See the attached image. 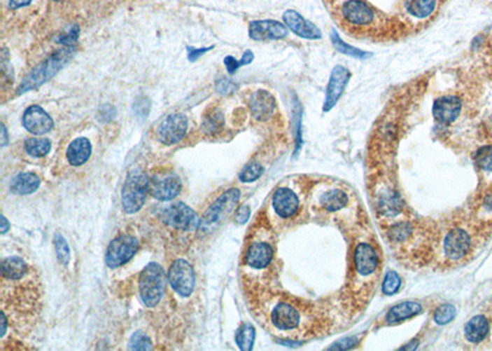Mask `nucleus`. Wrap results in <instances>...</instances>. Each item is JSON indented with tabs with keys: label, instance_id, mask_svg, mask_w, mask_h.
Masks as SVG:
<instances>
[{
	"label": "nucleus",
	"instance_id": "1",
	"mask_svg": "<svg viewBox=\"0 0 492 351\" xmlns=\"http://www.w3.org/2000/svg\"><path fill=\"white\" fill-rule=\"evenodd\" d=\"M74 56V48L73 47H66L63 50L55 52L53 55L46 58L45 61L35 67L32 71L24 78V81L17 89V94L21 95L26 92L35 90L45 83L48 82L53 76H56L58 71H61L63 67L66 66L68 62L71 61V57Z\"/></svg>",
	"mask_w": 492,
	"mask_h": 351
},
{
	"label": "nucleus",
	"instance_id": "2",
	"mask_svg": "<svg viewBox=\"0 0 492 351\" xmlns=\"http://www.w3.org/2000/svg\"><path fill=\"white\" fill-rule=\"evenodd\" d=\"M150 179L141 170H133L128 174L126 183L122 188V207L126 214H136L146 204L149 195Z\"/></svg>",
	"mask_w": 492,
	"mask_h": 351
},
{
	"label": "nucleus",
	"instance_id": "3",
	"mask_svg": "<svg viewBox=\"0 0 492 351\" xmlns=\"http://www.w3.org/2000/svg\"><path fill=\"white\" fill-rule=\"evenodd\" d=\"M139 296L143 303L152 308L160 303L165 292V273L157 263H149L139 276Z\"/></svg>",
	"mask_w": 492,
	"mask_h": 351
},
{
	"label": "nucleus",
	"instance_id": "4",
	"mask_svg": "<svg viewBox=\"0 0 492 351\" xmlns=\"http://www.w3.org/2000/svg\"><path fill=\"white\" fill-rule=\"evenodd\" d=\"M239 200H240V191L238 188H230L223 195H220L203 214L201 224H199V229L203 233H209L211 230L217 228L219 223L233 212V209L238 205Z\"/></svg>",
	"mask_w": 492,
	"mask_h": 351
},
{
	"label": "nucleus",
	"instance_id": "5",
	"mask_svg": "<svg viewBox=\"0 0 492 351\" xmlns=\"http://www.w3.org/2000/svg\"><path fill=\"white\" fill-rule=\"evenodd\" d=\"M339 14L341 20L353 29H367L377 21L376 11L365 0H344Z\"/></svg>",
	"mask_w": 492,
	"mask_h": 351
},
{
	"label": "nucleus",
	"instance_id": "6",
	"mask_svg": "<svg viewBox=\"0 0 492 351\" xmlns=\"http://www.w3.org/2000/svg\"><path fill=\"white\" fill-rule=\"evenodd\" d=\"M472 240L467 229L452 227L447 230L443 240V254L449 261H459L469 255Z\"/></svg>",
	"mask_w": 492,
	"mask_h": 351
},
{
	"label": "nucleus",
	"instance_id": "7",
	"mask_svg": "<svg viewBox=\"0 0 492 351\" xmlns=\"http://www.w3.org/2000/svg\"><path fill=\"white\" fill-rule=\"evenodd\" d=\"M139 249V242L136 237L122 234L108 245L106 252V265L111 269L120 268L132 259Z\"/></svg>",
	"mask_w": 492,
	"mask_h": 351
},
{
	"label": "nucleus",
	"instance_id": "8",
	"mask_svg": "<svg viewBox=\"0 0 492 351\" xmlns=\"http://www.w3.org/2000/svg\"><path fill=\"white\" fill-rule=\"evenodd\" d=\"M356 282L372 280L379 268V256L373 245L370 243H360L356 247L353 256Z\"/></svg>",
	"mask_w": 492,
	"mask_h": 351
},
{
	"label": "nucleus",
	"instance_id": "9",
	"mask_svg": "<svg viewBox=\"0 0 492 351\" xmlns=\"http://www.w3.org/2000/svg\"><path fill=\"white\" fill-rule=\"evenodd\" d=\"M162 219L164 223L171 228L188 232L199 228L201 224V219L197 214L183 202L171 205L168 209H164Z\"/></svg>",
	"mask_w": 492,
	"mask_h": 351
},
{
	"label": "nucleus",
	"instance_id": "10",
	"mask_svg": "<svg viewBox=\"0 0 492 351\" xmlns=\"http://www.w3.org/2000/svg\"><path fill=\"white\" fill-rule=\"evenodd\" d=\"M168 280L173 290L181 297H188L191 295L196 285L193 268L188 261L183 259L174 261L169 270Z\"/></svg>",
	"mask_w": 492,
	"mask_h": 351
},
{
	"label": "nucleus",
	"instance_id": "11",
	"mask_svg": "<svg viewBox=\"0 0 492 351\" xmlns=\"http://www.w3.org/2000/svg\"><path fill=\"white\" fill-rule=\"evenodd\" d=\"M183 184L178 175L173 173H160L150 179L149 195L159 201H170L181 193Z\"/></svg>",
	"mask_w": 492,
	"mask_h": 351
},
{
	"label": "nucleus",
	"instance_id": "12",
	"mask_svg": "<svg viewBox=\"0 0 492 351\" xmlns=\"http://www.w3.org/2000/svg\"><path fill=\"white\" fill-rule=\"evenodd\" d=\"M188 120L183 113H173L162 120L157 128V138L160 142L171 146L180 142L188 132Z\"/></svg>",
	"mask_w": 492,
	"mask_h": 351
},
{
	"label": "nucleus",
	"instance_id": "13",
	"mask_svg": "<svg viewBox=\"0 0 492 351\" xmlns=\"http://www.w3.org/2000/svg\"><path fill=\"white\" fill-rule=\"evenodd\" d=\"M269 318L272 326L279 331H295L302 323V312L293 303L282 301L274 305Z\"/></svg>",
	"mask_w": 492,
	"mask_h": 351
},
{
	"label": "nucleus",
	"instance_id": "14",
	"mask_svg": "<svg viewBox=\"0 0 492 351\" xmlns=\"http://www.w3.org/2000/svg\"><path fill=\"white\" fill-rule=\"evenodd\" d=\"M351 73L346 67L336 66L331 71L330 81L326 89L325 95L324 106L323 110L325 112L330 111L332 107L335 106L337 102L340 100L342 94L345 92L347 84L350 82Z\"/></svg>",
	"mask_w": 492,
	"mask_h": 351
},
{
	"label": "nucleus",
	"instance_id": "15",
	"mask_svg": "<svg viewBox=\"0 0 492 351\" xmlns=\"http://www.w3.org/2000/svg\"><path fill=\"white\" fill-rule=\"evenodd\" d=\"M272 207L279 219H293L300 212V200L292 188H279L274 191Z\"/></svg>",
	"mask_w": 492,
	"mask_h": 351
},
{
	"label": "nucleus",
	"instance_id": "16",
	"mask_svg": "<svg viewBox=\"0 0 492 351\" xmlns=\"http://www.w3.org/2000/svg\"><path fill=\"white\" fill-rule=\"evenodd\" d=\"M288 35L287 26L276 20L251 21L249 25L250 39L255 41H274Z\"/></svg>",
	"mask_w": 492,
	"mask_h": 351
},
{
	"label": "nucleus",
	"instance_id": "17",
	"mask_svg": "<svg viewBox=\"0 0 492 351\" xmlns=\"http://www.w3.org/2000/svg\"><path fill=\"white\" fill-rule=\"evenodd\" d=\"M274 250L271 243L266 240H256L248 247L245 254V263L254 270L269 268L274 260Z\"/></svg>",
	"mask_w": 492,
	"mask_h": 351
},
{
	"label": "nucleus",
	"instance_id": "18",
	"mask_svg": "<svg viewBox=\"0 0 492 351\" xmlns=\"http://www.w3.org/2000/svg\"><path fill=\"white\" fill-rule=\"evenodd\" d=\"M463 102L454 95H446L436 99L433 102V117L437 123L451 125L457 120L462 112Z\"/></svg>",
	"mask_w": 492,
	"mask_h": 351
},
{
	"label": "nucleus",
	"instance_id": "19",
	"mask_svg": "<svg viewBox=\"0 0 492 351\" xmlns=\"http://www.w3.org/2000/svg\"><path fill=\"white\" fill-rule=\"evenodd\" d=\"M284 25L293 34L305 40H320L323 35L316 26L304 19L295 11H287L283 14Z\"/></svg>",
	"mask_w": 492,
	"mask_h": 351
},
{
	"label": "nucleus",
	"instance_id": "20",
	"mask_svg": "<svg viewBox=\"0 0 492 351\" xmlns=\"http://www.w3.org/2000/svg\"><path fill=\"white\" fill-rule=\"evenodd\" d=\"M376 200L377 209L384 216H395L404 207L400 195L391 184H381L377 190Z\"/></svg>",
	"mask_w": 492,
	"mask_h": 351
},
{
	"label": "nucleus",
	"instance_id": "21",
	"mask_svg": "<svg viewBox=\"0 0 492 351\" xmlns=\"http://www.w3.org/2000/svg\"><path fill=\"white\" fill-rule=\"evenodd\" d=\"M22 125L34 135H46L53 128V120L43 109L37 105L30 106L22 116Z\"/></svg>",
	"mask_w": 492,
	"mask_h": 351
},
{
	"label": "nucleus",
	"instance_id": "22",
	"mask_svg": "<svg viewBox=\"0 0 492 351\" xmlns=\"http://www.w3.org/2000/svg\"><path fill=\"white\" fill-rule=\"evenodd\" d=\"M249 107L255 120L267 121L276 111L277 104L269 92L259 89L250 97Z\"/></svg>",
	"mask_w": 492,
	"mask_h": 351
},
{
	"label": "nucleus",
	"instance_id": "23",
	"mask_svg": "<svg viewBox=\"0 0 492 351\" xmlns=\"http://www.w3.org/2000/svg\"><path fill=\"white\" fill-rule=\"evenodd\" d=\"M440 0H404V11L412 21L428 20L438 8Z\"/></svg>",
	"mask_w": 492,
	"mask_h": 351
},
{
	"label": "nucleus",
	"instance_id": "24",
	"mask_svg": "<svg viewBox=\"0 0 492 351\" xmlns=\"http://www.w3.org/2000/svg\"><path fill=\"white\" fill-rule=\"evenodd\" d=\"M92 151V143L87 138H76L68 147L66 159L73 167H80L89 160Z\"/></svg>",
	"mask_w": 492,
	"mask_h": 351
},
{
	"label": "nucleus",
	"instance_id": "25",
	"mask_svg": "<svg viewBox=\"0 0 492 351\" xmlns=\"http://www.w3.org/2000/svg\"><path fill=\"white\" fill-rule=\"evenodd\" d=\"M347 204L349 193L340 188H328L319 196L320 207L328 212H336L346 207Z\"/></svg>",
	"mask_w": 492,
	"mask_h": 351
},
{
	"label": "nucleus",
	"instance_id": "26",
	"mask_svg": "<svg viewBox=\"0 0 492 351\" xmlns=\"http://www.w3.org/2000/svg\"><path fill=\"white\" fill-rule=\"evenodd\" d=\"M421 312L422 305L420 303L412 302V301L402 302V303L391 307V310L386 315V323L388 324L399 323V322L405 321L412 317L417 316Z\"/></svg>",
	"mask_w": 492,
	"mask_h": 351
},
{
	"label": "nucleus",
	"instance_id": "27",
	"mask_svg": "<svg viewBox=\"0 0 492 351\" xmlns=\"http://www.w3.org/2000/svg\"><path fill=\"white\" fill-rule=\"evenodd\" d=\"M489 331H490V322L482 315L472 317L464 328L465 338L472 344L482 343L486 338Z\"/></svg>",
	"mask_w": 492,
	"mask_h": 351
},
{
	"label": "nucleus",
	"instance_id": "28",
	"mask_svg": "<svg viewBox=\"0 0 492 351\" xmlns=\"http://www.w3.org/2000/svg\"><path fill=\"white\" fill-rule=\"evenodd\" d=\"M29 266L19 256H10L1 261V276L9 281L20 280L27 274Z\"/></svg>",
	"mask_w": 492,
	"mask_h": 351
},
{
	"label": "nucleus",
	"instance_id": "29",
	"mask_svg": "<svg viewBox=\"0 0 492 351\" xmlns=\"http://www.w3.org/2000/svg\"><path fill=\"white\" fill-rule=\"evenodd\" d=\"M41 180L36 174L21 173L11 180L10 188L16 195H30L40 188Z\"/></svg>",
	"mask_w": 492,
	"mask_h": 351
},
{
	"label": "nucleus",
	"instance_id": "30",
	"mask_svg": "<svg viewBox=\"0 0 492 351\" xmlns=\"http://www.w3.org/2000/svg\"><path fill=\"white\" fill-rule=\"evenodd\" d=\"M412 233H414V224L402 221L388 229V238L394 245H401V243H405L406 240H410Z\"/></svg>",
	"mask_w": 492,
	"mask_h": 351
},
{
	"label": "nucleus",
	"instance_id": "31",
	"mask_svg": "<svg viewBox=\"0 0 492 351\" xmlns=\"http://www.w3.org/2000/svg\"><path fill=\"white\" fill-rule=\"evenodd\" d=\"M475 164L485 179H492V146L479 148L475 153Z\"/></svg>",
	"mask_w": 492,
	"mask_h": 351
},
{
	"label": "nucleus",
	"instance_id": "32",
	"mask_svg": "<svg viewBox=\"0 0 492 351\" xmlns=\"http://www.w3.org/2000/svg\"><path fill=\"white\" fill-rule=\"evenodd\" d=\"M223 126V113L218 109H214L212 111H209L203 118L202 131L209 136H213V135L220 132Z\"/></svg>",
	"mask_w": 492,
	"mask_h": 351
},
{
	"label": "nucleus",
	"instance_id": "33",
	"mask_svg": "<svg viewBox=\"0 0 492 351\" xmlns=\"http://www.w3.org/2000/svg\"><path fill=\"white\" fill-rule=\"evenodd\" d=\"M51 141L47 138H29L25 142L26 152L35 158L47 156L51 151Z\"/></svg>",
	"mask_w": 492,
	"mask_h": 351
},
{
	"label": "nucleus",
	"instance_id": "34",
	"mask_svg": "<svg viewBox=\"0 0 492 351\" xmlns=\"http://www.w3.org/2000/svg\"><path fill=\"white\" fill-rule=\"evenodd\" d=\"M255 336H256V331L251 324L245 323L240 326L237 331V336H235V341H237L239 349L243 351L251 350L254 346Z\"/></svg>",
	"mask_w": 492,
	"mask_h": 351
},
{
	"label": "nucleus",
	"instance_id": "35",
	"mask_svg": "<svg viewBox=\"0 0 492 351\" xmlns=\"http://www.w3.org/2000/svg\"><path fill=\"white\" fill-rule=\"evenodd\" d=\"M331 42H332V45H334L337 51L344 53L346 56L355 57L357 60H363L365 57L371 56L367 52L358 50V48L351 46V45H347L345 41H342V39L337 35V32H335V31L331 32Z\"/></svg>",
	"mask_w": 492,
	"mask_h": 351
},
{
	"label": "nucleus",
	"instance_id": "36",
	"mask_svg": "<svg viewBox=\"0 0 492 351\" xmlns=\"http://www.w3.org/2000/svg\"><path fill=\"white\" fill-rule=\"evenodd\" d=\"M53 245H55V250H56L58 261L62 265L66 266V265L69 264V260H71V249H69V245L66 243V240L62 237L61 234H56L55 240H53Z\"/></svg>",
	"mask_w": 492,
	"mask_h": 351
},
{
	"label": "nucleus",
	"instance_id": "37",
	"mask_svg": "<svg viewBox=\"0 0 492 351\" xmlns=\"http://www.w3.org/2000/svg\"><path fill=\"white\" fill-rule=\"evenodd\" d=\"M265 168L259 162H251L239 174V179L243 183H253L264 174Z\"/></svg>",
	"mask_w": 492,
	"mask_h": 351
},
{
	"label": "nucleus",
	"instance_id": "38",
	"mask_svg": "<svg viewBox=\"0 0 492 351\" xmlns=\"http://www.w3.org/2000/svg\"><path fill=\"white\" fill-rule=\"evenodd\" d=\"M456 313H457V310H456L454 305H442L435 312L433 319H435L437 324L444 326V324H448L449 322H452L454 319Z\"/></svg>",
	"mask_w": 492,
	"mask_h": 351
},
{
	"label": "nucleus",
	"instance_id": "39",
	"mask_svg": "<svg viewBox=\"0 0 492 351\" xmlns=\"http://www.w3.org/2000/svg\"><path fill=\"white\" fill-rule=\"evenodd\" d=\"M129 349L132 350H150L153 347L149 336L143 331H136L129 340Z\"/></svg>",
	"mask_w": 492,
	"mask_h": 351
},
{
	"label": "nucleus",
	"instance_id": "40",
	"mask_svg": "<svg viewBox=\"0 0 492 351\" xmlns=\"http://www.w3.org/2000/svg\"><path fill=\"white\" fill-rule=\"evenodd\" d=\"M400 276L395 271H389L383 282V294L386 296L394 295L400 289Z\"/></svg>",
	"mask_w": 492,
	"mask_h": 351
},
{
	"label": "nucleus",
	"instance_id": "41",
	"mask_svg": "<svg viewBox=\"0 0 492 351\" xmlns=\"http://www.w3.org/2000/svg\"><path fill=\"white\" fill-rule=\"evenodd\" d=\"M150 110V102L147 97H139L133 105V112L136 116L144 120Z\"/></svg>",
	"mask_w": 492,
	"mask_h": 351
},
{
	"label": "nucleus",
	"instance_id": "42",
	"mask_svg": "<svg viewBox=\"0 0 492 351\" xmlns=\"http://www.w3.org/2000/svg\"><path fill=\"white\" fill-rule=\"evenodd\" d=\"M477 211L479 214L492 216V190H487L486 193L480 198Z\"/></svg>",
	"mask_w": 492,
	"mask_h": 351
},
{
	"label": "nucleus",
	"instance_id": "43",
	"mask_svg": "<svg viewBox=\"0 0 492 351\" xmlns=\"http://www.w3.org/2000/svg\"><path fill=\"white\" fill-rule=\"evenodd\" d=\"M79 36V26L74 25L69 30L66 31L64 34H62L58 39V42L64 45L66 47H71V45L78 40Z\"/></svg>",
	"mask_w": 492,
	"mask_h": 351
},
{
	"label": "nucleus",
	"instance_id": "44",
	"mask_svg": "<svg viewBox=\"0 0 492 351\" xmlns=\"http://www.w3.org/2000/svg\"><path fill=\"white\" fill-rule=\"evenodd\" d=\"M357 344H358L357 336H350V338H345V339L336 341L334 345L329 347V350H347V349L355 347Z\"/></svg>",
	"mask_w": 492,
	"mask_h": 351
},
{
	"label": "nucleus",
	"instance_id": "45",
	"mask_svg": "<svg viewBox=\"0 0 492 351\" xmlns=\"http://www.w3.org/2000/svg\"><path fill=\"white\" fill-rule=\"evenodd\" d=\"M216 87H217V90H218V92L223 94V95L232 94V92H235V90H237V88H238L237 87V84H235V83L232 82L230 79H225V78L219 79L217 84H216Z\"/></svg>",
	"mask_w": 492,
	"mask_h": 351
},
{
	"label": "nucleus",
	"instance_id": "46",
	"mask_svg": "<svg viewBox=\"0 0 492 351\" xmlns=\"http://www.w3.org/2000/svg\"><path fill=\"white\" fill-rule=\"evenodd\" d=\"M116 116V110L115 107L111 106V105H104L101 109L99 110V113H97V117L100 121H104V123H107V121H111L113 117Z\"/></svg>",
	"mask_w": 492,
	"mask_h": 351
},
{
	"label": "nucleus",
	"instance_id": "47",
	"mask_svg": "<svg viewBox=\"0 0 492 351\" xmlns=\"http://www.w3.org/2000/svg\"><path fill=\"white\" fill-rule=\"evenodd\" d=\"M224 64L227 67V69H228L230 74H234L235 71H238L240 67L244 66L241 60H240V61H237V60L232 56H227L224 58Z\"/></svg>",
	"mask_w": 492,
	"mask_h": 351
},
{
	"label": "nucleus",
	"instance_id": "48",
	"mask_svg": "<svg viewBox=\"0 0 492 351\" xmlns=\"http://www.w3.org/2000/svg\"><path fill=\"white\" fill-rule=\"evenodd\" d=\"M213 48V46L211 47H203V48H193V47H188V60L191 62H195L196 60H198L199 57L202 56V55H204L206 52H209V50H212Z\"/></svg>",
	"mask_w": 492,
	"mask_h": 351
},
{
	"label": "nucleus",
	"instance_id": "49",
	"mask_svg": "<svg viewBox=\"0 0 492 351\" xmlns=\"http://www.w3.org/2000/svg\"><path fill=\"white\" fill-rule=\"evenodd\" d=\"M250 217V209L248 206H241L240 209L237 211V214H235V221L237 223L244 224Z\"/></svg>",
	"mask_w": 492,
	"mask_h": 351
},
{
	"label": "nucleus",
	"instance_id": "50",
	"mask_svg": "<svg viewBox=\"0 0 492 351\" xmlns=\"http://www.w3.org/2000/svg\"><path fill=\"white\" fill-rule=\"evenodd\" d=\"M31 0H10L9 6H10L11 9H19V8H22V6H29Z\"/></svg>",
	"mask_w": 492,
	"mask_h": 351
},
{
	"label": "nucleus",
	"instance_id": "51",
	"mask_svg": "<svg viewBox=\"0 0 492 351\" xmlns=\"http://www.w3.org/2000/svg\"><path fill=\"white\" fill-rule=\"evenodd\" d=\"M1 228H0V233L6 234L8 232V229L10 228V223L8 222V219H6V216H1Z\"/></svg>",
	"mask_w": 492,
	"mask_h": 351
},
{
	"label": "nucleus",
	"instance_id": "52",
	"mask_svg": "<svg viewBox=\"0 0 492 351\" xmlns=\"http://www.w3.org/2000/svg\"><path fill=\"white\" fill-rule=\"evenodd\" d=\"M6 143H8V132H6V126L1 125V147H6Z\"/></svg>",
	"mask_w": 492,
	"mask_h": 351
},
{
	"label": "nucleus",
	"instance_id": "53",
	"mask_svg": "<svg viewBox=\"0 0 492 351\" xmlns=\"http://www.w3.org/2000/svg\"><path fill=\"white\" fill-rule=\"evenodd\" d=\"M6 318L4 313H1V336H6Z\"/></svg>",
	"mask_w": 492,
	"mask_h": 351
},
{
	"label": "nucleus",
	"instance_id": "54",
	"mask_svg": "<svg viewBox=\"0 0 492 351\" xmlns=\"http://www.w3.org/2000/svg\"><path fill=\"white\" fill-rule=\"evenodd\" d=\"M55 1H59V0H55Z\"/></svg>",
	"mask_w": 492,
	"mask_h": 351
}]
</instances>
